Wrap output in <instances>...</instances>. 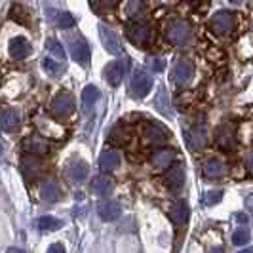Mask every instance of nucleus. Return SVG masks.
<instances>
[{
	"label": "nucleus",
	"instance_id": "29",
	"mask_svg": "<svg viewBox=\"0 0 253 253\" xmlns=\"http://www.w3.org/2000/svg\"><path fill=\"white\" fill-rule=\"evenodd\" d=\"M37 225L42 232H53V230H59V228L63 227V221H61V219H55V217L44 215L38 219Z\"/></svg>",
	"mask_w": 253,
	"mask_h": 253
},
{
	"label": "nucleus",
	"instance_id": "22",
	"mask_svg": "<svg viewBox=\"0 0 253 253\" xmlns=\"http://www.w3.org/2000/svg\"><path fill=\"white\" fill-rule=\"evenodd\" d=\"M19 122H21V118H19V113H17L15 109L8 107V109L2 111V129H4L6 133L15 131V129L19 127Z\"/></svg>",
	"mask_w": 253,
	"mask_h": 253
},
{
	"label": "nucleus",
	"instance_id": "15",
	"mask_svg": "<svg viewBox=\"0 0 253 253\" xmlns=\"http://www.w3.org/2000/svg\"><path fill=\"white\" fill-rule=\"evenodd\" d=\"M154 107L156 111L166 116V118H173V109H171V103H169V93L164 86H160L156 91V97H154Z\"/></svg>",
	"mask_w": 253,
	"mask_h": 253
},
{
	"label": "nucleus",
	"instance_id": "10",
	"mask_svg": "<svg viewBox=\"0 0 253 253\" xmlns=\"http://www.w3.org/2000/svg\"><path fill=\"white\" fill-rule=\"evenodd\" d=\"M37 126H38L40 133H42L44 137H51V139H63V137H65V127L59 126V124H55L51 118L38 116Z\"/></svg>",
	"mask_w": 253,
	"mask_h": 253
},
{
	"label": "nucleus",
	"instance_id": "46",
	"mask_svg": "<svg viewBox=\"0 0 253 253\" xmlns=\"http://www.w3.org/2000/svg\"><path fill=\"white\" fill-rule=\"evenodd\" d=\"M230 2H232V4H242L244 0H230Z\"/></svg>",
	"mask_w": 253,
	"mask_h": 253
},
{
	"label": "nucleus",
	"instance_id": "45",
	"mask_svg": "<svg viewBox=\"0 0 253 253\" xmlns=\"http://www.w3.org/2000/svg\"><path fill=\"white\" fill-rule=\"evenodd\" d=\"M210 253H225V252H223L221 248H215V250H211V252H210Z\"/></svg>",
	"mask_w": 253,
	"mask_h": 253
},
{
	"label": "nucleus",
	"instance_id": "31",
	"mask_svg": "<svg viewBox=\"0 0 253 253\" xmlns=\"http://www.w3.org/2000/svg\"><path fill=\"white\" fill-rule=\"evenodd\" d=\"M42 69L51 76H59L65 73L63 65H59V61H53L51 57H44V59H42Z\"/></svg>",
	"mask_w": 253,
	"mask_h": 253
},
{
	"label": "nucleus",
	"instance_id": "26",
	"mask_svg": "<svg viewBox=\"0 0 253 253\" xmlns=\"http://www.w3.org/2000/svg\"><path fill=\"white\" fill-rule=\"evenodd\" d=\"M99 89L95 88V86H86L84 88V91H82V109H84V113L88 114L91 109H93V105H95V101L99 99Z\"/></svg>",
	"mask_w": 253,
	"mask_h": 253
},
{
	"label": "nucleus",
	"instance_id": "8",
	"mask_svg": "<svg viewBox=\"0 0 253 253\" xmlns=\"http://www.w3.org/2000/svg\"><path fill=\"white\" fill-rule=\"evenodd\" d=\"M215 143L217 147L223 149V151H234L236 149V133H234L232 124H223L217 129Z\"/></svg>",
	"mask_w": 253,
	"mask_h": 253
},
{
	"label": "nucleus",
	"instance_id": "38",
	"mask_svg": "<svg viewBox=\"0 0 253 253\" xmlns=\"http://www.w3.org/2000/svg\"><path fill=\"white\" fill-rule=\"evenodd\" d=\"M10 17L15 19V21H19V23H27V17H25V12H23V8L21 6H12V12H10Z\"/></svg>",
	"mask_w": 253,
	"mask_h": 253
},
{
	"label": "nucleus",
	"instance_id": "35",
	"mask_svg": "<svg viewBox=\"0 0 253 253\" xmlns=\"http://www.w3.org/2000/svg\"><path fill=\"white\" fill-rule=\"evenodd\" d=\"M48 50H50L51 53H53V55H55V57L59 59V61H63V59H65L63 46H61V44H59V42H57L55 38H50V40H48Z\"/></svg>",
	"mask_w": 253,
	"mask_h": 253
},
{
	"label": "nucleus",
	"instance_id": "37",
	"mask_svg": "<svg viewBox=\"0 0 253 253\" xmlns=\"http://www.w3.org/2000/svg\"><path fill=\"white\" fill-rule=\"evenodd\" d=\"M116 4H118V0H95L93 8L97 12H107V10H113Z\"/></svg>",
	"mask_w": 253,
	"mask_h": 253
},
{
	"label": "nucleus",
	"instance_id": "25",
	"mask_svg": "<svg viewBox=\"0 0 253 253\" xmlns=\"http://www.w3.org/2000/svg\"><path fill=\"white\" fill-rule=\"evenodd\" d=\"M189 215H190V211H189V208H187V204L177 202L169 208V217H171V221H173L175 225H185V223L189 221Z\"/></svg>",
	"mask_w": 253,
	"mask_h": 253
},
{
	"label": "nucleus",
	"instance_id": "14",
	"mask_svg": "<svg viewBox=\"0 0 253 253\" xmlns=\"http://www.w3.org/2000/svg\"><path fill=\"white\" fill-rule=\"evenodd\" d=\"M97 213L103 221H114L122 213V208L116 200H101L97 204Z\"/></svg>",
	"mask_w": 253,
	"mask_h": 253
},
{
	"label": "nucleus",
	"instance_id": "18",
	"mask_svg": "<svg viewBox=\"0 0 253 253\" xmlns=\"http://www.w3.org/2000/svg\"><path fill=\"white\" fill-rule=\"evenodd\" d=\"M103 75L107 78V82L111 84V86H120V82H122V78H124V63H120V61H113V63H109L105 67V71H103Z\"/></svg>",
	"mask_w": 253,
	"mask_h": 253
},
{
	"label": "nucleus",
	"instance_id": "33",
	"mask_svg": "<svg viewBox=\"0 0 253 253\" xmlns=\"http://www.w3.org/2000/svg\"><path fill=\"white\" fill-rule=\"evenodd\" d=\"M252 238V234H250V228L248 227H240L234 230V234H232V244L234 246H244V244H248Z\"/></svg>",
	"mask_w": 253,
	"mask_h": 253
},
{
	"label": "nucleus",
	"instance_id": "24",
	"mask_svg": "<svg viewBox=\"0 0 253 253\" xmlns=\"http://www.w3.org/2000/svg\"><path fill=\"white\" fill-rule=\"evenodd\" d=\"M61 196V190H59V185L55 181H46L42 187H40V198L44 202H57Z\"/></svg>",
	"mask_w": 253,
	"mask_h": 253
},
{
	"label": "nucleus",
	"instance_id": "47",
	"mask_svg": "<svg viewBox=\"0 0 253 253\" xmlns=\"http://www.w3.org/2000/svg\"><path fill=\"white\" fill-rule=\"evenodd\" d=\"M240 253H253L252 250H244V252H240Z\"/></svg>",
	"mask_w": 253,
	"mask_h": 253
},
{
	"label": "nucleus",
	"instance_id": "7",
	"mask_svg": "<svg viewBox=\"0 0 253 253\" xmlns=\"http://www.w3.org/2000/svg\"><path fill=\"white\" fill-rule=\"evenodd\" d=\"M99 37H101V44L103 48L109 51V53H113V55H120L122 53V44H120V38L118 35L111 31L107 25H99Z\"/></svg>",
	"mask_w": 253,
	"mask_h": 253
},
{
	"label": "nucleus",
	"instance_id": "1",
	"mask_svg": "<svg viewBox=\"0 0 253 253\" xmlns=\"http://www.w3.org/2000/svg\"><path fill=\"white\" fill-rule=\"evenodd\" d=\"M166 38L169 44L173 46H179V44H185L190 38V25L183 19H175L171 21L168 29H166Z\"/></svg>",
	"mask_w": 253,
	"mask_h": 253
},
{
	"label": "nucleus",
	"instance_id": "30",
	"mask_svg": "<svg viewBox=\"0 0 253 253\" xmlns=\"http://www.w3.org/2000/svg\"><path fill=\"white\" fill-rule=\"evenodd\" d=\"M53 23L59 29H71L75 25V17L69 12H55L53 13Z\"/></svg>",
	"mask_w": 253,
	"mask_h": 253
},
{
	"label": "nucleus",
	"instance_id": "9",
	"mask_svg": "<svg viewBox=\"0 0 253 253\" xmlns=\"http://www.w3.org/2000/svg\"><path fill=\"white\" fill-rule=\"evenodd\" d=\"M71 53L75 57L76 63L86 65L89 61V55H91V50H89V44L86 42V38L76 35L75 38H71Z\"/></svg>",
	"mask_w": 253,
	"mask_h": 253
},
{
	"label": "nucleus",
	"instance_id": "11",
	"mask_svg": "<svg viewBox=\"0 0 253 253\" xmlns=\"http://www.w3.org/2000/svg\"><path fill=\"white\" fill-rule=\"evenodd\" d=\"M89 168L84 160H73L69 162L67 168H65V177L69 179L71 183H82L88 179Z\"/></svg>",
	"mask_w": 253,
	"mask_h": 253
},
{
	"label": "nucleus",
	"instance_id": "5",
	"mask_svg": "<svg viewBox=\"0 0 253 253\" xmlns=\"http://www.w3.org/2000/svg\"><path fill=\"white\" fill-rule=\"evenodd\" d=\"M173 82L177 84L179 88H185L189 86L194 78V65L187 61V59H179L177 63L173 65V73H171Z\"/></svg>",
	"mask_w": 253,
	"mask_h": 253
},
{
	"label": "nucleus",
	"instance_id": "36",
	"mask_svg": "<svg viewBox=\"0 0 253 253\" xmlns=\"http://www.w3.org/2000/svg\"><path fill=\"white\" fill-rule=\"evenodd\" d=\"M223 200V190H210V192H206V196H204V204L206 206H215Z\"/></svg>",
	"mask_w": 253,
	"mask_h": 253
},
{
	"label": "nucleus",
	"instance_id": "6",
	"mask_svg": "<svg viewBox=\"0 0 253 253\" xmlns=\"http://www.w3.org/2000/svg\"><path fill=\"white\" fill-rule=\"evenodd\" d=\"M73 111H75V99H73L71 93L63 91V93H59V95L53 97V101H51V113L55 114V116L65 118V116H69Z\"/></svg>",
	"mask_w": 253,
	"mask_h": 253
},
{
	"label": "nucleus",
	"instance_id": "23",
	"mask_svg": "<svg viewBox=\"0 0 253 253\" xmlns=\"http://www.w3.org/2000/svg\"><path fill=\"white\" fill-rule=\"evenodd\" d=\"M23 149H25L29 154H46V152L50 151V147H48V143L42 139V137H37V135H33V137H29V139L23 141Z\"/></svg>",
	"mask_w": 253,
	"mask_h": 253
},
{
	"label": "nucleus",
	"instance_id": "12",
	"mask_svg": "<svg viewBox=\"0 0 253 253\" xmlns=\"http://www.w3.org/2000/svg\"><path fill=\"white\" fill-rule=\"evenodd\" d=\"M187 141H189L190 149H194V151H202L206 149V145H208V129L204 124H196V126H192L187 131Z\"/></svg>",
	"mask_w": 253,
	"mask_h": 253
},
{
	"label": "nucleus",
	"instance_id": "20",
	"mask_svg": "<svg viewBox=\"0 0 253 253\" xmlns=\"http://www.w3.org/2000/svg\"><path fill=\"white\" fill-rule=\"evenodd\" d=\"M31 53V44L23 37H15L10 40V55L12 59H25Z\"/></svg>",
	"mask_w": 253,
	"mask_h": 253
},
{
	"label": "nucleus",
	"instance_id": "16",
	"mask_svg": "<svg viewBox=\"0 0 253 253\" xmlns=\"http://www.w3.org/2000/svg\"><path fill=\"white\" fill-rule=\"evenodd\" d=\"M143 137L149 145H164L168 141V131H164L158 124H147L143 129Z\"/></svg>",
	"mask_w": 253,
	"mask_h": 253
},
{
	"label": "nucleus",
	"instance_id": "41",
	"mask_svg": "<svg viewBox=\"0 0 253 253\" xmlns=\"http://www.w3.org/2000/svg\"><path fill=\"white\" fill-rule=\"evenodd\" d=\"M246 162H248V168H250V171L253 173V152H250V154H248V160H246Z\"/></svg>",
	"mask_w": 253,
	"mask_h": 253
},
{
	"label": "nucleus",
	"instance_id": "43",
	"mask_svg": "<svg viewBox=\"0 0 253 253\" xmlns=\"http://www.w3.org/2000/svg\"><path fill=\"white\" fill-rule=\"evenodd\" d=\"M236 219H238V221H242V223H246V221H248V217L244 215V213H238V215H236Z\"/></svg>",
	"mask_w": 253,
	"mask_h": 253
},
{
	"label": "nucleus",
	"instance_id": "19",
	"mask_svg": "<svg viewBox=\"0 0 253 253\" xmlns=\"http://www.w3.org/2000/svg\"><path fill=\"white\" fill-rule=\"evenodd\" d=\"M113 189H114L113 179L107 177V175H97V177L91 179V183H89L91 194H97V196H107V194H111Z\"/></svg>",
	"mask_w": 253,
	"mask_h": 253
},
{
	"label": "nucleus",
	"instance_id": "39",
	"mask_svg": "<svg viewBox=\"0 0 253 253\" xmlns=\"http://www.w3.org/2000/svg\"><path fill=\"white\" fill-rule=\"evenodd\" d=\"M149 65H151V69L154 73H162L166 69L164 61H162V59H156V57H154V59H149Z\"/></svg>",
	"mask_w": 253,
	"mask_h": 253
},
{
	"label": "nucleus",
	"instance_id": "42",
	"mask_svg": "<svg viewBox=\"0 0 253 253\" xmlns=\"http://www.w3.org/2000/svg\"><path fill=\"white\" fill-rule=\"evenodd\" d=\"M246 206H248V210H253V194H250L246 198Z\"/></svg>",
	"mask_w": 253,
	"mask_h": 253
},
{
	"label": "nucleus",
	"instance_id": "44",
	"mask_svg": "<svg viewBox=\"0 0 253 253\" xmlns=\"http://www.w3.org/2000/svg\"><path fill=\"white\" fill-rule=\"evenodd\" d=\"M8 253H25V252H23V250H17V248H10Z\"/></svg>",
	"mask_w": 253,
	"mask_h": 253
},
{
	"label": "nucleus",
	"instance_id": "40",
	"mask_svg": "<svg viewBox=\"0 0 253 253\" xmlns=\"http://www.w3.org/2000/svg\"><path fill=\"white\" fill-rule=\"evenodd\" d=\"M48 253H65L63 244H59V242H55V244H51L50 248H48Z\"/></svg>",
	"mask_w": 253,
	"mask_h": 253
},
{
	"label": "nucleus",
	"instance_id": "28",
	"mask_svg": "<svg viewBox=\"0 0 253 253\" xmlns=\"http://www.w3.org/2000/svg\"><path fill=\"white\" fill-rule=\"evenodd\" d=\"M225 173V166L221 160H215V158H211V160H208L206 164H204V175L208 179H217L221 177Z\"/></svg>",
	"mask_w": 253,
	"mask_h": 253
},
{
	"label": "nucleus",
	"instance_id": "3",
	"mask_svg": "<svg viewBox=\"0 0 253 253\" xmlns=\"http://www.w3.org/2000/svg\"><path fill=\"white\" fill-rule=\"evenodd\" d=\"M151 86H152L151 75H147L145 71L137 69V71L133 73V76H131L129 93H131V97H135V99H143V97L151 91Z\"/></svg>",
	"mask_w": 253,
	"mask_h": 253
},
{
	"label": "nucleus",
	"instance_id": "34",
	"mask_svg": "<svg viewBox=\"0 0 253 253\" xmlns=\"http://www.w3.org/2000/svg\"><path fill=\"white\" fill-rule=\"evenodd\" d=\"M124 12L127 17H137L143 12V2L141 0H127L126 6H124Z\"/></svg>",
	"mask_w": 253,
	"mask_h": 253
},
{
	"label": "nucleus",
	"instance_id": "17",
	"mask_svg": "<svg viewBox=\"0 0 253 253\" xmlns=\"http://www.w3.org/2000/svg\"><path fill=\"white\" fill-rule=\"evenodd\" d=\"M166 185L171 190H181L185 185V169L179 164L171 166L166 173Z\"/></svg>",
	"mask_w": 253,
	"mask_h": 253
},
{
	"label": "nucleus",
	"instance_id": "27",
	"mask_svg": "<svg viewBox=\"0 0 253 253\" xmlns=\"http://www.w3.org/2000/svg\"><path fill=\"white\" fill-rule=\"evenodd\" d=\"M173 158H175V152L169 151V149H160V151L152 152L151 156V162L156 168H168V166L173 162Z\"/></svg>",
	"mask_w": 253,
	"mask_h": 253
},
{
	"label": "nucleus",
	"instance_id": "21",
	"mask_svg": "<svg viewBox=\"0 0 253 253\" xmlns=\"http://www.w3.org/2000/svg\"><path fill=\"white\" fill-rule=\"evenodd\" d=\"M97 164H99V169H101L103 173H109V171H114L118 164H120V154L116 151H105L99 154V160H97Z\"/></svg>",
	"mask_w": 253,
	"mask_h": 253
},
{
	"label": "nucleus",
	"instance_id": "32",
	"mask_svg": "<svg viewBox=\"0 0 253 253\" xmlns=\"http://www.w3.org/2000/svg\"><path fill=\"white\" fill-rule=\"evenodd\" d=\"M238 53L242 59H250L253 57V37H246L238 44Z\"/></svg>",
	"mask_w": 253,
	"mask_h": 253
},
{
	"label": "nucleus",
	"instance_id": "13",
	"mask_svg": "<svg viewBox=\"0 0 253 253\" xmlns=\"http://www.w3.org/2000/svg\"><path fill=\"white\" fill-rule=\"evenodd\" d=\"M21 171L27 179H38L42 175V160L37 154H29L21 158Z\"/></svg>",
	"mask_w": 253,
	"mask_h": 253
},
{
	"label": "nucleus",
	"instance_id": "4",
	"mask_svg": "<svg viewBox=\"0 0 253 253\" xmlns=\"http://www.w3.org/2000/svg\"><path fill=\"white\" fill-rule=\"evenodd\" d=\"M126 37L131 44L143 48L149 42H152V29L149 25H143V23H135V25L126 27Z\"/></svg>",
	"mask_w": 253,
	"mask_h": 253
},
{
	"label": "nucleus",
	"instance_id": "2",
	"mask_svg": "<svg viewBox=\"0 0 253 253\" xmlns=\"http://www.w3.org/2000/svg\"><path fill=\"white\" fill-rule=\"evenodd\" d=\"M210 27L217 37H227L234 31V15L227 10L213 13L211 19H210Z\"/></svg>",
	"mask_w": 253,
	"mask_h": 253
}]
</instances>
